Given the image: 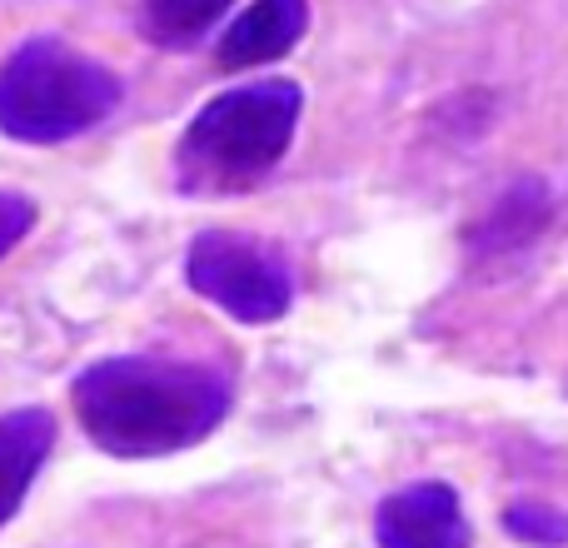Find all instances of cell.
<instances>
[{
    "instance_id": "cell-6",
    "label": "cell",
    "mask_w": 568,
    "mask_h": 548,
    "mask_svg": "<svg viewBox=\"0 0 568 548\" xmlns=\"http://www.w3.org/2000/svg\"><path fill=\"white\" fill-rule=\"evenodd\" d=\"M310 30V0H250L220 35V70H250L284 60Z\"/></svg>"
},
{
    "instance_id": "cell-3",
    "label": "cell",
    "mask_w": 568,
    "mask_h": 548,
    "mask_svg": "<svg viewBox=\"0 0 568 548\" xmlns=\"http://www.w3.org/2000/svg\"><path fill=\"white\" fill-rule=\"evenodd\" d=\"M120 75L60 35H36L0 65V130L20 145H60L115 115Z\"/></svg>"
},
{
    "instance_id": "cell-9",
    "label": "cell",
    "mask_w": 568,
    "mask_h": 548,
    "mask_svg": "<svg viewBox=\"0 0 568 548\" xmlns=\"http://www.w3.org/2000/svg\"><path fill=\"white\" fill-rule=\"evenodd\" d=\"M544 225H549V190H544L539 180H529V185L509 190V195L499 200V210L484 220L474 240H479L484 255H509V250L529 245Z\"/></svg>"
},
{
    "instance_id": "cell-10",
    "label": "cell",
    "mask_w": 568,
    "mask_h": 548,
    "mask_svg": "<svg viewBox=\"0 0 568 548\" xmlns=\"http://www.w3.org/2000/svg\"><path fill=\"white\" fill-rule=\"evenodd\" d=\"M504 529L524 544H544V548L568 544V519L559 509H549V504H514V509L504 514Z\"/></svg>"
},
{
    "instance_id": "cell-8",
    "label": "cell",
    "mask_w": 568,
    "mask_h": 548,
    "mask_svg": "<svg viewBox=\"0 0 568 548\" xmlns=\"http://www.w3.org/2000/svg\"><path fill=\"white\" fill-rule=\"evenodd\" d=\"M235 0H140V30L160 50H190L230 16Z\"/></svg>"
},
{
    "instance_id": "cell-11",
    "label": "cell",
    "mask_w": 568,
    "mask_h": 548,
    "mask_svg": "<svg viewBox=\"0 0 568 548\" xmlns=\"http://www.w3.org/2000/svg\"><path fill=\"white\" fill-rule=\"evenodd\" d=\"M36 225V200L16 195V190H0V260L20 245Z\"/></svg>"
},
{
    "instance_id": "cell-1",
    "label": "cell",
    "mask_w": 568,
    "mask_h": 548,
    "mask_svg": "<svg viewBox=\"0 0 568 548\" xmlns=\"http://www.w3.org/2000/svg\"><path fill=\"white\" fill-rule=\"evenodd\" d=\"M75 414L115 459H160L200 444L230 414V379L210 364L115 354L75 374Z\"/></svg>"
},
{
    "instance_id": "cell-4",
    "label": "cell",
    "mask_w": 568,
    "mask_h": 548,
    "mask_svg": "<svg viewBox=\"0 0 568 548\" xmlns=\"http://www.w3.org/2000/svg\"><path fill=\"white\" fill-rule=\"evenodd\" d=\"M185 280L240 324H270L294 304V270L284 250L235 230H205L190 240Z\"/></svg>"
},
{
    "instance_id": "cell-7",
    "label": "cell",
    "mask_w": 568,
    "mask_h": 548,
    "mask_svg": "<svg viewBox=\"0 0 568 548\" xmlns=\"http://www.w3.org/2000/svg\"><path fill=\"white\" fill-rule=\"evenodd\" d=\"M50 444H55V419L45 409L0 414V524H10L26 504Z\"/></svg>"
},
{
    "instance_id": "cell-2",
    "label": "cell",
    "mask_w": 568,
    "mask_h": 548,
    "mask_svg": "<svg viewBox=\"0 0 568 548\" xmlns=\"http://www.w3.org/2000/svg\"><path fill=\"white\" fill-rule=\"evenodd\" d=\"M304 110L300 80L265 75L215 95L185 125L175 150V180L185 195H240L284 160Z\"/></svg>"
},
{
    "instance_id": "cell-5",
    "label": "cell",
    "mask_w": 568,
    "mask_h": 548,
    "mask_svg": "<svg viewBox=\"0 0 568 548\" xmlns=\"http://www.w3.org/2000/svg\"><path fill=\"white\" fill-rule=\"evenodd\" d=\"M379 548H469V519L449 484H409L374 514Z\"/></svg>"
}]
</instances>
